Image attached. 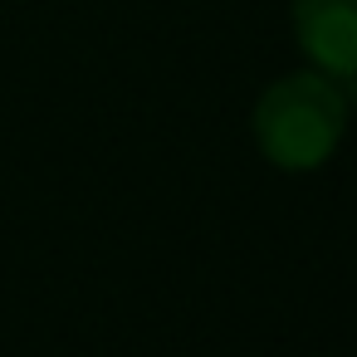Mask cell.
<instances>
[{
	"label": "cell",
	"mask_w": 357,
	"mask_h": 357,
	"mask_svg": "<svg viewBox=\"0 0 357 357\" xmlns=\"http://www.w3.org/2000/svg\"><path fill=\"white\" fill-rule=\"evenodd\" d=\"M347 93L337 89V79L318 74V69H298L274 79L259 103H255V142L264 152V162H274L279 172H313L323 167L342 132H347Z\"/></svg>",
	"instance_id": "6da1fadb"
},
{
	"label": "cell",
	"mask_w": 357,
	"mask_h": 357,
	"mask_svg": "<svg viewBox=\"0 0 357 357\" xmlns=\"http://www.w3.org/2000/svg\"><path fill=\"white\" fill-rule=\"evenodd\" d=\"M294 35L318 74L357 79V0H294Z\"/></svg>",
	"instance_id": "7a4b0ae2"
}]
</instances>
